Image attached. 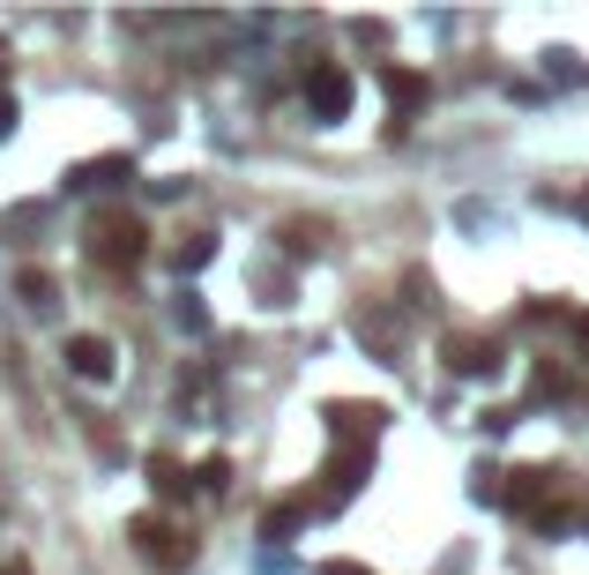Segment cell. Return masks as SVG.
I'll use <instances>...</instances> for the list:
<instances>
[{
    "label": "cell",
    "instance_id": "obj_1",
    "mask_svg": "<svg viewBox=\"0 0 589 575\" xmlns=\"http://www.w3.org/2000/svg\"><path fill=\"white\" fill-rule=\"evenodd\" d=\"M90 254H98L105 270H135V262H143V217L98 209V217H90Z\"/></svg>",
    "mask_w": 589,
    "mask_h": 575
},
{
    "label": "cell",
    "instance_id": "obj_2",
    "mask_svg": "<svg viewBox=\"0 0 589 575\" xmlns=\"http://www.w3.org/2000/svg\"><path fill=\"white\" fill-rule=\"evenodd\" d=\"M127 538H135V553H143V561H157V568H187V561H195V546H187L165 516H135V524H127Z\"/></svg>",
    "mask_w": 589,
    "mask_h": 575
},
{
    "label": "cell",
    "instance_id": "obj_3",
    "mask_svg": "<svg viewBox=\"0 0 589 575\" xmlns=\"http://www.w3.org/2000/svg\"><path fill=\"white\" fill-rule=\"evenodd\" d=\"M351 98H359L351 68H314V76H306V105H314V120H351Z\"/></svg>",
    "mask_w": 589,
    "mask_h": 575
},
{
    "label": "cell",
    "instance_id": "obj_4",
    "mask_svg": "<svg viewBox=\"0 0 589 575\" xmlns=\"http://www.w3.org/2000/svg\"><path fill=\"white\" fill-rule=\"evenodd\" d=\"M366 471H373V449H359V441H336V456H328V500H351L359 486H366Z\"/></svg>",
    "mask_w": 589,
    "mask_h": 575
},
{
    "label": "cell",
    "instance_id": "obj_5",
    "mask_svg": "<svg viewBox=\"0 0 589 575\" xmlns=\"http://www.w3.org/2000/svg\"><path fill=\"white\" fill-rule=\"evenodd\" d=\"M68 374L75 381H112V344H105V337H90V329H82V337H68Z\"/></svg>",
    "mask_w": 589,
    "mask_h": 575
},
{
    "label": "cell",
    "instance_id": "obj_6",
    "mask_svg": "<svg viewBox=\"0 0 589 575\" xmlns=\"http://www.w3.org/2000/svg\"><path fill=\"white\" fill-rule=\"evenodd\" d=\"M389 419L381 403H328V426L344 433V441H359V449H373V426Z\"/></svg>",
    "mask_w": 589,
    "mask_h": 575
},
{
    "label": "cell",
    "instance_id": "obj_7",
    "mask_svg": "<svg viewBox=\"0 0 589 575\" xmlns=\"http://www.w3.org/2000/svg\"><path fill=\"white\" fill-rule=\"evenodd\" d=\"M120 179H135V157H90V165H75V173H68V187L98 195V187H120Z\"/></svg>",
    "mask_w": 589,
    "mask_h": 575
},
{
    "label": "cell",
    "instance_id": "obj_8",
    "mask_svg": "<svg viewBox=\"0 0 589 575\" xmlns=\"http://www.w3.org/2000/svg\"><path fill=\"white\" fill-rule=\"evenodd\" d=\"M381 90H389V105H395V120H411L418 105L433 98V90H425V76H411V68H381Z\"/></svg>",
    "mask_w": 589,
    "mask_h": 575
},
{
    "label": "cell",
    "instance_id": "obj_9",
    "mask_svg": "<svg viewBox=\"0 0 589 575\" xmlns=\"http://www.w3.org/2000/svg\"><path fill=\"white\" fill-rule=\"evenodd\" d=\"M448 359H455V374H492L500 367L492 344H478V337H448Z\"/></svg>",
    "mask_w": 589,
    "mask_h": 575
},
{
    "label": "cell",
    "instance_id": "obj_10",
    "mask_svg": "<svg viewBox=\"0 0 589 575\" xmlns=\"http://www.w3.org/2000/svg\"><path fill=\"white\" fill-rule=\"evenodd\" d=\"M516 478V486H508V500H516V508H538L544 494H552V471H508Z\"/></svg>",
    "mask_w": 589,
    "mask_h": 575
},
{
    "label": "cell",
    "instance_id": "obj_11",
    "mask_svg": "<svg viewBox=\"0 0 589 575\" xmlns=\"http://www.w3.org/2000/svg\"><path fill=\"white\" fill-rule=\"evenodd\" d=\"M209 254H217V240H209V232H195V240H179V247H173V270H179V276H195Z\"/></svg>",
    "mask_w": 589,
    "mask_h": 575
},
{
    "label": "cell",
    "instance_id": "obj_12",
    "mask_svg": "<svg viewBox=\"0 0 589 575\" xmlns=\"http://www.w3.org/2000/svg\"><path fill=\"white\" fill-rule=\"evenodd\" d=\"M149 486H157L165 500H179V494H187V471H179L173 456H149Z\"/></svg>",
    "mask_w": 589,
    "mask_h": 575
},
{
    "label": "cell",
    "instance_id": "obj_13",
    "mask_svg": "<svg viewBox=\"0 0 589 575\" xmlns=\"http://www.w3.org/2000/svg\"><path fill=\"white\" fill-rule=\"evenodd\" d=\"M298 524H306V508H298V500H284V508H269V524H262V530H269V538H292Z\"/></svg>",
    "mask_w": 589,
    "mask_h": 575
},
{
    "label": "cell",
    "instance_id": "obj_14",
    "mask_svg": "<svg viewBox=\"0 0 589 575\" xmlns=\"http://www.w3.org/2000/svg\"><path fill=\"white\" fill-rule=\"evenodd\" d=\"M16 292H23V306H52V276L46 270H23V284H16Z\"/></svg>",
    "mask_w": 589,
    "mask_h": 575
},
{
    "label": "cell",
    "instance_id": "obj_15",
    "mask_svg": "<svg viewBox=\"0 0 589 575\" xmlns=\"http://www.w3.org/2000/svg\"><path fill=\"white\" fill-rule=\"evenodd\" d=\"M173 314H179V329H195V337L209 329V306H202L195 292H179V306H173Z\"/></svg>",
    "mask_w": 589,
    "mask_h": 575
},
{
    "label": "cell",
    "instance_id": "obj_16",
    "mask_svg": "<svg viewBox=\"0 0 589 575\" xmlns=\"http://www.w3.org/2000/svg\"><path fill=\"white\" fill-rule=\"evenodd\" d=\"M284 247H292V254H314L321 247V225H284Z\"/></svg>",
    "mask_w": 589,
    "mask_h": 575
},
{
    "label": "cell",
    "instance_id": "obj_17",
    "mask_svg": "<svg viewBox=\"0 0 589 575\" xmlns=\"http://www.w3.org/2000/svg\"><path fill=\"white\" fill-rule=\"evenodd\" d=\"M202 486H209V494H224V486H232V464H224V456H209V464H202Z\"/></svg>",
    "mask_w": 589,
    "mask_h": 575
},
{
    "label": "cell",
    "instance_id": "obj_18",
    "mask_svg": "<svg viewBox=\"0 0 589 575\" xmlns=\"http://www.w3.org/2000/svg\"><path fill=\"white\" fill-rule=\"evenodd\" d=\"M0 135H16V90H0Z\"/></svg>",
    "mask_w": 589,
    "mask_h": 575
},
{
    "label": "cell",
    "instance_id": "obj_19",
    "mask_svg": "<svg viewBox=\"0 0 589 575\" xmlns=\"http://www.w3.org/2000/svg\"><path fill=\"white\" fill-rule=\"evenodd\" d=\"M314 575H373V568H359V561H321Z\"/></svg>",
    "mask_w": 589,
    "mask_h": 575
},
{
    "label": "cell",
    "instance_id": "obj_20",
    "mask_svg": "<svg viewBox=\"0 0 589 575\" xmlns=\"http://www.w3.org/2000/svg\"><path fill=\"white\" fill-rule=\"evenodd\" d=\"M0 68H8V38H0Z\"/></svg>",
    "mask_w": 589,
    "mask_h": 575
}]
</instances>
